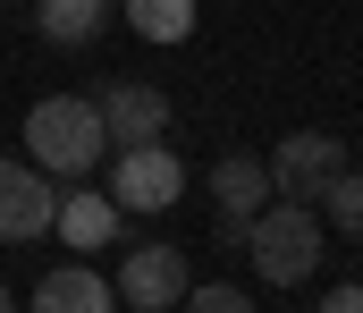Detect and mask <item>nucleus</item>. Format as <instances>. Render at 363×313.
<instances>
[{
	"instance_id": "9",
	"label": "nucleus",
	"mask_w": 363,
	"mask_h": 313,
	"mask_svg": "<svg viewBox=\"0 0 363 313\" xmlns=\"http://www.w3.org/2000/svg\"><path fill=\"white\" fill-rule=\"evenodd\" d=\"M51 237H68V254H93V246L118 237V204H110V195H85V187H68L60 212H51Z\"/></svg>"
},
{
	"instance_id": "4",
	"label": "nucleus",
	"mask_w": 363,
	"mask_h": 313,
	"mask_svg": "<svg viewBox=\"0 0 363 313\" xmlns=\"http://www.w3.org/2000/svg\"><path fill=\"white\" fill-rule=\"evenodd\" d=\"M271 195H296V204H321V187L338 178V136H321V127H296V136H279L271 153Z\"/></svg>"
},
{
	"instance_id": "6",
	"label": "nucleus",
	"mask_w": 363,
	"mask_h": 313,
	"mask_svg": "<svg viewBox=\"0 0 363 313\" xmlns=\"http://www.w3.org/2000/svg\"><path fill=\"white\" fill-rule=\"evenodd\" d=\"M186 288H194V271H186L178 246H135L118 263V305H135V313H169Z\"/></svg>"
},
{
	"instance_id": "16",
	"label": "nucleus",
	"mask_w": 363,
	"mask_h": 313,
	"mask_svg": "<svg viewBox=\"0 0 363 313\" xmlns=\"http://www.w3.org/2000/svg\"><path fill=\"white\" fill-rule=\"evenodd\" d=\"M0 313H17V297H9V288H0Z\"/></svg>"
},
{
	"instance_id": "8",
	"label": "nucleus",
	"mask_w": 363,
	"mask_h": 313,
	"mask_svg": "<svg viewBox=\"0 0 363 313\" xmlns=\"http://www.w3.org/2000/svg\"><path fill=\"white\" fill-rule=\"evenodd\" d=\"M211 204L228 212V220H254V212L271 204V161L262 153H220L211 161Z\"/></svg>"
},
{
	"instance_id": "11",
	"label": "nucleus",
	"mask_w": 363,
	"mask_h": 313,
	"mask_svg": "<svg viewBox=\"0 0 363 313\" xmlns=\"http://www.w3.org/2000/svg\"><path fill=\"white\" fill-rule=\"evenodd\" d=\"M101 17H110V0H43L34 9L43 43H60V51H85L93 34H101Z\"/></svg>"
},
{
	"instance_id": "14",
	"label": "nucleus",
	"mask_w": 363,
	"mask_h": 313,
	"mask_svg": "<svg viewBox=\"0 0 363 313\" xmlns=\"http://www.w3.org/2000/svg\"><path fill=\"white\" fill-rule=\"evenodd\" d=\"M178 305H186V313H254V297H245L237 280H203V288H186Z\"/></svg>"
},
{
	"instance_id": "2",
	"label": "nucleus",
	"mask_w": 363,
	"mask_h": 313,
	"mask_svg": "<svg viewBox=\"0 0 363 313\" xmlns=\"http://www.w3.org/2000/svg\"><path fill=\"white\" fill-rule=\"evenodd\" d=\"M321 246H330V229H321V212L296 204V195H279L245 220V254H254V271L271 280V288H304L313 271H321Z\"/></svg>"
},
{
	"instance_id": "10",
	"label": "nucleus",
	"mask_w": 363,
	"mask_h": 313,
	"mask_svg": "<svg viewBox=\"0 0 363 313\" xmlns=\"http://www.w3.org/2000/svg\"><path fill=\"white\" fill-rule=\"evenodd\" d=\"M34 313H118V288L85 271V263H60L43 288H34Z\"/></svg>"
},
{
	"instance_id": "7",
	"label": "nucleus",
	"mask_w": 363,
	"mask_h": 313,
	"mask_svg": "<svg viewBox=\"0 0 363 313\" xmlns=\"http://www.w3.org/2000/svg\"><path fill=\"white\" fill-rule=\"evenodd\" d=\"M93 110H101L110 144H152V136H169V94H161V85H144V77L101 85V94H93Z\"/></svg>"
},
{
	"instance_id": "15",
	"label": "nucleus",
	"mask_w": 363,
	"mask_h": 313,
	"mask_svg": "<svg viewBox=\"0 0 363 313\" xmlns=\"http://www.w3.org/2000/svg\"><path fill=\"white\" fill-rule=\"evenodd\" d=\"M321 313H363V280H347V288H330V297H321Z\"/></svg>"
},
{
	"instance_id": "12",
	"label": "nucleus",
	"mask_w": 363,
	"mask_h": 313,
	"mask_svg": "<svg viewBox=\"0 0 363 313\" xmlns=\"http://www.w3.org/2000/svg\"><path fill=\"white\" fill-rule=\"evenodd\" d=\"M118 9L144 43H186L194 34V0H118Z\"/></svg>"
},
{
	"instance_id": "5",
	"label": "nucleus",
	"mask_w": 363,
	"mask_h": 313,
	"mask_svg": "<svg viewBox=\"0 0 363 313\" xmlns=\"http://www.w3.org/2000/svg\"><path fill=\"white\" fill-rule=\"evenodd\" d=\"M51 170H34V161H0V246H26V237H51Z\"/></svg>"
},
{
	"instance_id": "1",
	"label": "nucleus",
	"mask_w": 363,
	"mask_h": 313,
	"mask_svg": "<svg viewBox=\"0 0 363 313\" xmlns=\"http://www.w3.org/2000/svg\"><path fill=\"white\" fill-rule=\"evenodd\" d=\"M26 161L51 170V178H68V187L85 170H101L110 161V127H101L93 94H51V102L26 110Z\"/></svg>"
},
{
	"instance_id": "13",
	"label": "nucleus",
	"mask_w": 363,
	"mask_h": 313,
	"mask_svg": "<svg viewBox=\"0 0 363 313\" xmlns=\"http://www.w3.org/2000/svg\"><path fill=\"white\" fill-rule=\"evenodd\" d=\"M321 229H338L347 246H363V170H338L321 187Z\"/></svg>"
},
{
	"instance_id": "3",
	"label": "nucleus",
	"mask_w": 363,
	"mask_h": 313,
	"mask_svg": "<svg viewBox=\"0 0 363 313\" xmlns=\"http://www.w3.org/2000/svg\"><path fill=\"white\" fill-rule=\"evenodd\" d=\"M186 195V161L152 136V144H110V204L118 212H169Z\"/></svg>"
}]
</instances>
